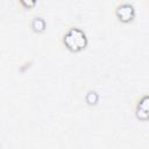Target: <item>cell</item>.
<instances>
[{"label":"cell","instance_id":"3957f363","mask_svg":"<svg viewBox=\"0 0 149 149\" xmlns=\"http://www.w3.org/2000/svg\"><path fill=\"white\" fill-rule=\"evenodd\" d=\"M136 118L143 121L149 120V95H144L140 99L136 106Z\"/></svg>","mask_w":149,"mask_h":149},{"label":"cell","instance_id":"6da1fadb","mask_svg":"<svg viewBox=\"0 0 149 149\" xmlns=\"http://www.w3.org/2000/svg\"><path fill=\"white\" fill-rule=\"evenodd\" d=\"M63 42L65 47L73 52H78L87 45V38L83 30L79 28H71L68 30V33L64 35Z\"/></svg>","mask_w":149,"mask_h":149},{"label":"cell","instance_id":"5b68a950","mask_svg":"<svg viewBox=\"0 0 149 149\" xmlns=\"http://www.w3.org/2000/svg\"><path fill=\"white\" fill-rule=\"evenodd\" d=\"M36 1L37 0H20V2L22 3V6L26 7V8H33L36 5Z\"/></svg>","mask_w":149,"mask_h":149},{"label":"cell","instance_id":"7a4b0ae2","mask_svg":"<svg viewBox=\"0 0 149 149\" xmlns=\"http://www.w3.org/2000/svg\"><path fill=\"white\" fill-rule=\"evenodd\" d=\"M116 16L122 22H129L135 16V9L130 3H123V5L118 7Z\"/></svg>","mask_w":149,"mask_h":149},{"label":"cell","instance_id":"277c9868","mask_svg":"<svg viewBox=\"0 0 149 149\" xmlns=\"http://www.w3.org/2000/svg\"><path fill=\"white\" fill-rule=\"evenodd\" d=\"M44 21L42 20V19H40V17H36L34 21H33V28H34V30L35 31H42V30H44Z\"/></svg>","mask_w":149,"mask_h":149}]
</instances>
